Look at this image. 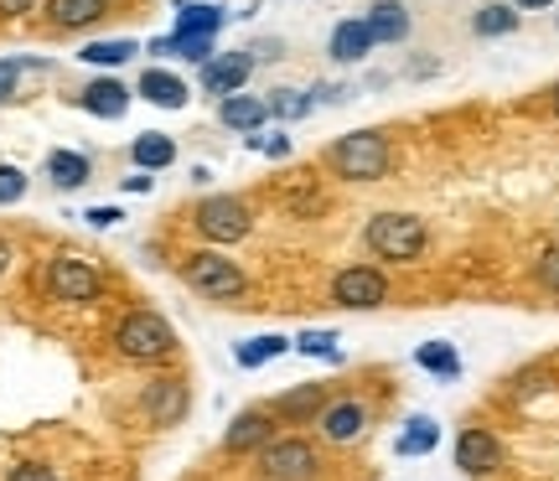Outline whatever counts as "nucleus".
<instances>
[{
  "instance_id": "1",
  "label": "nucleus",
  "mask_w": 559,
  "mask_h": 481,
  "mask_svg": "<svg viewBox=\"0 0 559 481\" xmlns=\"http://www.w3.org/2000/svg\"><path fill=\"white\" fill-rule=\"evenodd\" d=\"M326 171L342 181H383L394 171V141L383 130H353L326 145Z\"/></svg>"
},
{
  "instance_id": "2",
  "label": "nucleus",
  "mask_w": 559,
  "mask_h": 481,
  "mask_svg": "<svg viewBox=\"0 0 559 481\" xmlns=\"http://www.w3.org/2000/svg\"><path fill=\"white\" fill-rule=\"evenodd\" d=\"M362 243H368L373 260L415 264V260H425V249H430V228H425V218H415V213H373L368 228H362Z\"/></svg>"
},
{
  "instance_id": "3",
  "label": "nucleus",
  "mask_w": 559,
  "mask_h": 481,
  "mask_svg": "<svg viewBox=\"0 0 559 481\" xmlns=\"http://www.w3.org/2000/svg\"><path fill=\"white\" fill-rule=\"evenodd\" d=\"M115 352L130 362H166L177 352V332L156 311H124L115 326Z\"/></svg>"
},
{
  "instance_id": "4",
  "label": "nucleus",
  "mask_w": 559,
  "mask_h": 481,
  "mask_svg": "<svg viewBox=\"0 0 559 481\" xmlns=\"http://www.w3.org/2000/svg\"><path fill=\"white\" fill-rule=\"evenodd\" d=\"M181 280L192 285L202 301H239L243 290H249V275L239 269V260H228V254H218V249H198V254H187Z\"/></svg>"
},
{
  "instance_id": "5",
  "label": "nucleus",
  "mask_w": 559,
  "mask_h": 481,
  "mask_svg": "<svg viewBox=\"0 0 559 481\" xmlns=\"http://www.w3.org/2000/svg\"><path fill=\"white\" fill-rule=\"evenodd\" d=\"M41 285H47V296L62 305H94L104 296V275L83 260V254H58V260H47Z\"/></svg>"
},
{
  "instance_id": "6",
  "label": "nucleus",
  "mask_w": 559,
  "mask_h": 481,
  "mask_svg": "<svg viewBox=\"0 0 559 481\" xmlns=\"http://www.w3.org/2000/svg\"><path fill=\"white\" fill-rule=\"evenodd\" d=\"M192 228H198L207 243H239V239H249L254 213H249L243 197H202L198 207H192Z\"/></svg>"
},
{
  "instance_id": "7",
  "label": "nucleus",
  "mask_w": 559,
  "mask_h": 481,
  "mask_svg": "<svg viewBox=\"0 0 559 481\" xmlns=\"http://www.w3.org/2000/svg\"><path fill=\"white\" fill-rule=\"evenodd\" d=\"M332 305L342 311H379L389 305V275L379 264H347L332 275Z\"/></svg>"
},
{
  "instance_id": "8",
  "label": "nucleus",
  "mask_w": 559,
  "mask_h": 481,
  "mask_svg": "<svg viewBox=\"0 0 559 481\" xmlns=\"http://www.w3.org/2000/svg\"><path fill=\"white\" fill-rule=\"evenodd\" d=\"M260 471L264 481H317L321 456L311 441L300 435H285V441H264L260 445Z\"/></svg>"
},
{
  "instance_id": "9",
  "label": "nucleus",
  "mask_w": 559,
  "mask_h": 481,
  "mask_svg": "<svg viewBox=\"0 0 559 481\" xmlns=\"http://www.w3.org/2000/svg\"><path fill=\"white\" fill-rule=\"evenodd\" d=\"M456 466L466 477H498L502 471V441L492 430H461L456 435Z\"/></svg>"
},
{
  "instance_id": "10",
  "label": "nucleus",
  "mask_w": 559,
  "mask_h": 481,
  "mask_svg": "<svg viewBox=\"0 0 559 481\" xmlns=\"http://www.w3.org/2000/svg\"><path fill=\"white\" fill-rule=\"evenodd\" d=\"M249 73H254V58H249V52H223V58H207L202 62V94H213V99L243 94Z\"/></svg>"
},
{
  "instance_id": "11",
  "label": "nucleus",
  "mask_w": 559,
  "mask_h": 481,
  "mask_svg": "<svg viewBox=\"0 0 559 481\" xmlns=\"http://www.w3.org/2000/svg\"><path fill=\"white\" fill-rule=\"evenodd\" d=\"M317 424H321V441L353 445V441H362V435H368V404H358V399L326 404Z\"/></svg>"
},
{
  "instance_id": "12",
  "label": "nucleus",
  "mask_w": 559,
  "mask_h": 481,
  "mask_svg": "<svg viewBox=\"0 0 559 481\" xmlns=\"http://www.w3.org/2000/svg\"><path fill=\"white\" fill-rule=\"evenodd\" d=\"M187 404H192V394H187L181 378H156L145 383V394H140V409L151 414V424H177L187 414Z\"/></svg>"
},
{
  "instance_id": "13",
  "label": "nucleus",
  "mask_w": 559,
  "mask_h": 481,
  "mask_svg": "<svg viewBox=\"0 0 559 481\" xmlns=\"http://www.w3.org/2000/svg\"><path fill=\"white\" fill-rule=\"evenodd\" d=\"M264 441H275V414H270V409H243L239 420L228 424L223 450H228V456H249V450H260Z\"/></svg>"
},
{
  "instance_id": "14",
  "label": "nucleus",
  "mask_w": 559,
  "mask_h": 481,
  "mask_svg": "<svg viewBox=\"0 0 559 481\" xmlns=\"http://www.w3.org/2000/svg\"><path fill=\"white\" fill-rule=\"evenodd\" d=\"M379 41H373V32H368V21L347 16L332 26V41H326V52H332V62H342V68H353V62H362L368 52H373Z\"/></svg>"
},
{
  "instance_id": "15",
  "label": "nucleus",
  "mask_w": 559,
  "mask_h": 481,
  "mask_svg": "<svg viewBox=\"0 0 559 481\" xmlns=\"http://www.w3.org/2000/svg\"><path fill=\"white\" fill-rule=\"evenodd\" d=\"M79 109L94 115V120H120L124 109H130V88H124L120 79H94L79 94Z\"/></svg>"
},
{
  "instance_id": "16",
  "label": "nucleus",
  "mask_w": 559,
  "mask_h": 481,
  "mask_svg": "<svg viewBox=\"0 0 559 481\" xmlns=\"http://www.w3.org/2000/svg\"><path fill=\"white\" fill-rule=\"evenodd\" d=\"M135 94L145 104H156V109H187V94H192V88H187L177 73H166V68H145L135 83Z\"/></svg>"
},
{
  "instance_id": "17",
  "label": "nucleus",
  "mask_w": 559,
  "mask_h": 481,
  "mask_svg": "<svg viewBox=\"0 0 559 481\" xmlns=\"http://www.w3.org/2000/svg\"><path fill=\"white\" fill-rule=\"evenodd\" d=\"M109 11V0H47V26L52 32H83Z\"/></svg>"
},
{
  "instance_id": "18",
  "label": "nucleus",
  "mask_w": 559,
  "mask_h": 481,
  "mask_svg": "<svg viewBox=\"0 0 559 481\" xmlns=\"http://www.w3.org/2000/svg\"><path fill=\"white\" fill-rule=\"evenodd\" d=\"M218 120L228 130H239V135H254V130L270 124V104L249 99V94H228V99H218Z\"/></svg>"
},
{
  "instance_id": "19",
  "label": "nucleus",
  "mask_w": 559,
  "mask_h": 481,
  "mask_svg": "<svg viewBox=\"0 0 559 481\" xmlns=\"http://www.w3.org/2000/svg\"><path fill=\"white\" fill-rule=\"evenodd\" d=\"M362 21H368L373 41H389V47L409 37V5H404V0H373Z\"/></svg>"
},
{
  "instance_id": "20",
  "label": "nucleus",
  "mask_w": 559,
  "mask_h": 481,
  "mask_svg": "<svg viewBox=\"0 0 559 481\" xmlns=\"http://www.w3.org/2000/svg\"><path fill=\"white\" fill-rule=\"evenodd\" d=\"M321 409H326V383L290 388V394H280V399L270 404V414H275V420H317Z\"/></svg>"
},
{
  "instance_id": "21",
  "label": "nucleus",
  "mask_w": 559,
  "mask_h": 481,
  "mask_svg": "<svg viewBox=\"0 0 559 481\" xmlns=\"http://www.w3.org/2000/svg\"><path fill=\"white\" fill-rule=\"evenodd\" d=\"M88 177H94V160L83 156V151H52V156H47V181H52L58 192H79Z\"/></svg>"
},
{
  "instance_id": "22",
  "label": "nucleus",
  "mask_w": 559,
  "mask_h": 481,
  "mask_svg": "<svg viewBox=\"0 0 559 481\" xmlns=\"http://www.w3.org/2000/svg\"><path fill=\"white\" fill-rule=\"evenodd\" d=\"M130 160H135L140 171H166V166L177 160V141L160 135V130H145V135H135V145H130Z\"/></svg>"
},
{
  "instance_id": "23",
  "label": "nucleus",
  "mask_w": 559,
  "mask_h": 481,
  "mask_svg": "<svg viewBox=\"0 0 559 481\" xmlns=\"http://www.w3.org/2000/svg\"><path fill=\"white\" fill-rule=\"evenodd\" d=\"M228 11L223 5H198V0H177V32H192V37H218Z\"/></svg>"
},
{
  "instance_id": "24",
  "label": "nucleus",
  "mask_w": 559,
  "mask_h": 481,
  "mask_svg": "<svg viewBox=\"0 0 559 481\" xmlns=\"http://www.w3.org/2000/svg\"><path fill=\"white\" fill-rule=\"evenodd\" d=\"M156 58H181V62H207L213 58V37H192V32H171V37H156L151 41Z\"/></svg>"
},
{
  "instance_id": "25",
  "label": "nucleus",
  "mask_w": 559,
  "mask_h": 481,
  "mask_svg": "<svg viewBox=\"0 0 559 481\" xmlns=\"http://www.w3.org/2000/svg\"><path fill=\"white\" fill-rule=\"evenodd\" d=\"M440 445V424L430 420V414H415V420L400 430V441H394V450L400 456H430Z\"/></svg>"
},
{
  "instance_id": "26",
  "label": "nucleus",
  "mask_w": 559,
  "mask_h": 481,
  "mask_svg": "<svg viewBox=\"0 0 559 481\" xmlns=\"http://www.w3.org/2000/svg\"><path fill=\"white\" fill-rule=\"evenodd\" d=\"M415 362L425 368V373L445 378V383H456V378H461V358H456V347H451V341H419Z\"/></svg>"
},
{
  "instance_id": "27",
  "label": "nucleus",
  "mask_w": 559,
  "mask_h": 481,
  "mask_svg": "<svg viewBox=\"0 0 559 481\" xmlns=\"http://www.w3.org/2000/svg\"><path fill=\"white\" fill-rule=\"evenodd\" d=\"M290 352V337H280V332H264V337H249V341H239V368H264V362H275V358H285Z\"/></svg>"
},
{
  "instance_id": "28",
  "label": "nucleus",
  "mask_w": 559,
  "mask_h": 481,
  "mask_svg": "<svg viewBox=\"0 0 559 481\" xmlns=\"http://www.w3.org/2000/svg\"><path fill=\"white\" fill-rule=\"evenodd\" d=\"M270 120H306V115H311V109H317V99H311V88H275V94H270Z\"/></svg>"
},
{
  "instance_id": "29",
  "label": "nucleus",
  "mask_w": 559,
  "mask_h": 481,
  "mask_svg": "<svg viewBox=\"0 0 559 481\" xmlns=\"http://www.w3.org/2000/svg\"><path fill=\"white\" fill-rule=\"evenodd\" d=\"M135 52H140V47H135L130 37H104V41H88L79 58L94 62V68H120V62H130Z\"/></svg>"
},
{
  "instance_id": "30",
  "label": "nucleus",
  "mask_w": 559,
  "mask_h": 481,
  "mask_svg": "<svg viewBox=\"0 0 559 481\" xmlns=\"http://www.w3.org/2000/svg\"><path fill=\"white\" fill-rule=\"evenodd\" d=\"M472 32L477 37H508V32H519V5H481L477 16H472Z\"/></svg>"
},
{
  "instance_id": "31",
  "label": "nucleus",
  "mask_w": 559,
  "mask_h": 481,
  "mask_svg": "<svg viewBox=\"0 0 559 481\" xmlns=\"http://www.w3.org/2000/svg\"><path fill=\"white\" fill-rule=\"evenodd\" d=\"M290 347H296L300 358H332L337 362V332H326V326H321V332H300Z\"/></svg>"
},
{
  "instance_id": "32",
  "label": "nucleus",
  "mask_w": 559,
  "mask_h": 481,
  "mask_svg": "<svg viewBox=\"0 0 559 481\" xmlns=\"http://www.w3.org/2000/svg\"><path fill=\"white\" fill-rule=\"evenodd\" d=\"M21 197H26V171L11 166V160H0V207H11Z\"/></svg>"
},
{
  "instance_id": "33",
  "label": "nucleus",
  "mask_w": 559,
  "mask_h": 481,
  "mask_svg": "<svg viewBox=\"0 0 559 481\" xmlns=\"http://www.w3.org/2000/svg\"><path fill=\"white\" fill-rule=\"evenodd\" d=\"M26 68H47V62H21V58H5V62H0V104L16 99L21 73H26Z\"/></svg>"
},
{
  "instance_id": "34",
  "label": "nucleus",
  "mask_w": 559,
  "mask_h": 481,
  "mask_svg": "<svg viewBox=\"0 0 559 481\" xmlns=\"http://www.w3.org/2000/svg\"><path fill=\"white\" fill-rule=\"evenodd\" d=\"M534 275H539V285L549 290V296H559V243H549L539 254V264H534Z\"/></svg>"
},
{
  "instance_id": "35",
  "label": "nucleus",
  "mask_w": 559,
  "mask_h": 481,
  "mask_svg": "<svg viewBox=\"0 0 559 481\" xmlns=\"http://www.w3.org/2000/svg\"><path fill=\"white\" fill-rule=\"evenodd\" d=\"M285 207H290L296 218H317V213H321V192L311 187V181H306L300 192H290V197H285Z\"/></svg>"
},
{
  "instance_id": "36",
  "label": "nucleus",
  "mask_w": 559,
  "mask_h": 481,
  "mask_svg": "<svg viewBox=\"0 0 559 481\" xmlns=\"http://www.w3.org/2000/svg\"><path fill=\"white\" fill-rule=\"evenodd\" d=\"M249 145H254V151H264L270 160L290 156V135H260V130H254V135H249Z\"/></svg>"
},
{
  "instance_id": "37",
  "label": "nucleus",
  "mask_w": 559,
  "mask_h": 481,
  "mask_svg": "<svg viewBox=\"0 0 559 481\" xmlns=\"http://www.w3.org/2000/svg\"><path fill=\"white\" fill-rule=\"evenodd\" d=\"M5 481H58V471H52V466H41V461H21Z\"/></svg>"
},
{
  "instance_id": "38",
  "label": "nucleus",
  "mask_w": 559,
  "mask_h": 481,
  "mask_svg": "<svg viewBox=\"0 0 559 481\" xmlns=\"http://www.w3.org/2000/svg\"><path fill=\"white\" fill-rule=\"evenodd\" d=\"M254 62H270V58H285V41L280 37H264V41H254V47H243Z\"/></svg>"
},
{
  "instance_id": "39",
  "label": "nucleus",
  "mask_w": 559,
  "mask_h": 481,
  "mask_svg": "<svg viewBox=\"0 0 559 481\" xmlns=\"http://www.w3.org/2000/svg\"><path fill=\"white\" fill-rule=\"evenodd\" d=\"M120 218H124L120 207H88V213H83V223H88V228H115Z\"/></svg>"
},
{
  "instance_id": "40",
  "label": "nucleus",
  "mask_w": 559,
  "mask_h": 481,
  "mask_svg": "<svg viewBox=\"0 0 559 481\" xmlns=\"http://www.w3.org/2000/svg\"><path fill=\"white\" fill-rule=\"evenodd\" d=\"M347 94H353V88H342V83H321V88H311V99L317 104H342Z\"/></svg>"
},
{
  "instance_id": "41",
  "label": "nucleus",
  "mask_w": 559,
  "mask_h": 481,
  "mask_svg": "<svg viewBox=\"0 0 559 481\" xmlns=\"http://www.w3.org/2000/svg\"><path fill=\"white\" fill-rule=\"evenodd\" d=\"M26 11H37V0H0V16H26Z\"/></svg>"
},
{
  "instance_id": "42",
  "label": "nucleus",
  "mask_w": 559,
  "mask_h": 481,
  "mask_svg": "<svg viewBox=\"0 0 559 481\" xmlns=\"http://www.w3.org/2000/svg\"><path fill=\"white\" fill-rule=\"evenodd\" d=\"M151 187H156V177L140 171V166H135V177H124V192H151Z\"/></svg>"
},
{
  "instance_id": "43",
  "label": "nucleus",
  "mask_w": 559,
  "mask_h": 481,
  "mask_svg": "<svg viewBox=\"0 0 559 481\" xmlns=\"http://www.w3.org/2000/svg\"><path fill=\"white\" fill-rule=\"evenodd\" d=\"M11 260H16V249H11V239H0V275L11 269Z\"/></svg>"
},
{
  "instance_id": "44",
  "label": "nucleus",
  "mask_w": 559,
  "mask_h": 481,
  "mask_svg": "<svg viewBox=\"0 0 559 481\" xmlns=\"http://www.w3.org/2000/svg\"><path fill=\"white\" fill-rule=\"evenodd\" d=\"M513 5H519V11H549L555 0H513Z\"/></svg>"
},
{
  "instance_id": "45",
  "label": "nucleus",
  "mask_w": 559,
  "mask_h": 481,
  "mask_svg": "<svg viewBox=\"0 0 559 481\" xmlns=\"http://www.w3.org/2000/svg\"><path fill=\"white\" fill-rule=\"evenodd\" d=\"M549 104H555V120H559V83H555V94H549Z\"/></svg>"
}]
</instances>
